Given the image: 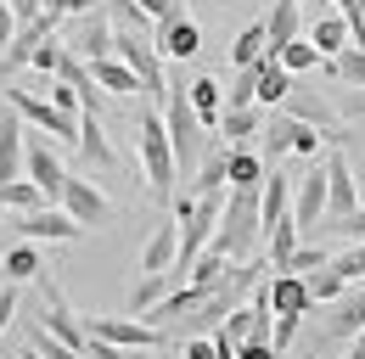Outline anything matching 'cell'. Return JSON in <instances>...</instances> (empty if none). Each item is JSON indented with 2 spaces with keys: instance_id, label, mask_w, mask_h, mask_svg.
<instances>
[{
  "instance_id": "cell-16",
  "label": "cell",
  "mask_w": 365,
  "mask_h": 359,
  "mask_svg": "<svg viewBox=\"0 0 365 359\" xmlns=\"http://www.w3.org/2000/svg\"><path fill=\"white\" fill-rule=\"evenodd\" d=\"M79 157H85L91 169H118V152H113L107 124H101V113H96V107L79 113Z\"/></svg>"
},
{
  "instance_id": "cell-58",
  "label": "cell",
  "mask_w": 365,
  "mask_h": 359,
  "mask_svg": "<svg viewBox=\"0 0 365 359\" xmlns=\"http://www.w3.org/2000/svg\"><path fill=\"white\" fill-rule=\"evenodd\" d=\"M23 359H40V354H34V348H23Z\"/></svg>"
},
{
  "instance_id": "cell-26",
  "label": "cell",
  "mask_w": 365,
  "mask_h": 359,
  "mask_svg": "<svg viewBox=\"0 0 365 359\" xmlns=\"http://www.w3.org/2000/svg\"><path fill=\"white\" fill-rule=\"evenodd\" d=\"M185 90H191V107H197V118L214 130V124H220V113H225V85H220V79H208V73H197Z\"/></svg>"
},
{
  "instance_id": "cell-20",
  "label": "cell",
  "mask_w": 365,
  "mask_h": 359,
  "mask_svg": "<svg viewBox=\"0 0 365 359\" xmlns=\"http://www.w3.org/2000/svg\"><path fill=\"white\" fill-rule=\"evenodd\" d=\"M292 214V175H281V169H264V185H259V224L270 230Z\"/></svg>"
},
{
  "instance_id": "cell-51",
  "label": "cell",
  "mask_w": 365,
  "mask_h": 359,
  "mask_svg": "<svg viewBox=\"0 0 365 359\" xmlns=\"http://www.w3.org/2000/svg\"><path fill=\"white\" fill-rule=\"evenodd\" d=\"M51 11H62V17H85V11H96L101 0H46Z\"/></svg>"
},
{
  "instance_id": "cell-11",
  "label": "cell",
  "mask_w": 365,
  "mask_h": 359,
  "mask_svg": "<svg viewBox=\"0 0 365 359\" xmlns=\"http://www.w3.org/2000/svg\"><path fill=\"white\" fill-rule=\"evenodd\" d=\"M62 208L73 214V219L85 224V230H96V224H107L113 219V202L96 191L91 180H79V175H68V185H62Z\"/></svg>"
},
{
  "instance_id": "cell-42",
  "label": "cell",
  "mask_w": 365,
  "mask_h": 359,
  "mask_svg": "<svg viewBox=\"0 0 365 359\" xmlns=\"http://www.w3.org/2000/svg\"><path fill=\"white\" fill-rule=\"evenodd\" d=\"M331 264L343 269V281H349V286H365V241H349L343 253H331Z\"/></svg>"
},
{
  "instance_id": "cell-25",
  "label": "cell",
  "mask_w": 365,
  "mask_h": 359,
  "mask_svg": "<svg viewBox=\"0 0 365 359\" xmlns=\"http://www.w3.org/2000/svg\"><path fill=\"white\" fill-rule=\"evenodd\" d=\"M292 85H298V79H292V73L275 62L270 51H264V56H259V107H281Z\"/></svg>"
},
{
  "instance_id": "cell-57",
  "label": "cell",
  "mask_w": 365,
  "mask_h": 359,
  "mask_svg": "<svg viewBox=\"0 0 365 359\" xmlns=\"http://www.w3.org/2000/svg\"><path fill=\"white\" fill-rule=\"evenodd\" d=\"M135 359H152V348H135Z\"/></svg>"
},
{
  "instance_id": "cell-49",
  "label": "cell",
  "mask_w": 365,
  "mask_h": 359,
  "mask_svg": "<svg viewBox=\"0 0 365 359\" xmlns=\"http://www.w3.org/2000/svg\"><path fill=\"white\" fill-rule=\"evenodd\" d=\"M220 348H214V337H185L180 343V359H214Z\"/></svg>"
},
{
  "instance_id": "cell-13",
  "label": "cell",
  "mask_w": 365,
  "mask_h": 359,
  "mask_svg": "<svg viewBox=\"0 0 365 359\" xmlns=\"http://www.w3.org/2000/svg\"><path fill=\"white\" fill-rule=\"evenodd\" d=\"M281 113L287 118H298V124H315V130H326L331 140H337V107L320 95V90H287V101H281Z\"/></svg>"
},
{
  "instance_id": "cell-54",
  "label": "cell",
  "mask_w": 365,
  "mask_h": 359,
  "mask_svg": "<svg viewBox=\"0 0 365 359\" xmlns=\"http://www.w3.org/2000/svg\"><path fill=\"white\" fill-rule=\"evenodd\" d=\"M140 6H146V11H152V23H163V17H169V11H180V0H140Z\"/></svg>"
},
{
  "instance_id": "cell-4",
  "label": "cell",
  "mask_w": 365,
  "mask_h": 359,
  "mask_svg": "<svg viewBox=\"0 0 365 359\" xmlns=\"http://www.w3.org/2000/svg\"><path fill=\"white\" fill-rule=\"evenodd\" d=\"M113 56H124V62L140 73V90L158 95V107H163L169 73H163V51H158V40H152V34H130V28H113Z\"/></svg>"
},
{
  "instance_id": "cell-48",
  "label": "cell",
  "mask_w": 365,
  "mask_h": 359,
  "mask_svg": "<svg viewBox=\"0 0 365 359\" xmlns=\"http://www.w3.org/2000/svg\"><path fill=\"white\" fill-rule=\"evenodd\" d=\"M11 320H17V281H6V286H0V337L11 331Z\"/></svg>"
},
{
  "instance_id": "cell-23",
  "label": "cell",
  "mask_w": 365,
  "mask_h": 359,
  "mask_svg": "<svg viewBox=\"0 0 365 359\" xmlns=\"http://www.w3.org/2000/svg\"><path fill=\"white\" fill-rule=\"evenodd\" d=\"M230 264H236V259H225L220 247H202V253H197V264L185 269V286H197V292H214V286L230 275Z\"/></svg>"
},
{
  "instance_id": "cell-19",
  "label": "cell",
  "mask_w": 365,
  "mask_h": 359,
  "mask_svg": "<svg viewBox=\"0 0 365 359\" xmlns=\"http://www.w3.org/2000/svg\"><path fill=\"white\" fill-rule=\"evenodd\" d=\"M292 219H298V230H315V224L326 219V163H320V169H309V175L298 180Z\"/></svg>"
},
{
  "instance_id": "cell-14",
  "label": "cell",
  "mask_w": 365,
  "mask_h": 359,
  "mask_svg": "<svg viewBox=\"0 0 365 359\" xmlns=\"http://www.w3.org/2000/svg\"><path fill=\"white\" fill-rule=\"evenodd\" d=\"M23 175L34 180V185L46 191L51 202H62V185H68V169H62V157L51 152L46 140H29V157H23Z\"/></svg>"
},
{
  "instance_id": "cell-59",
  "label": "cell",
  "mask_w": 365,
  "mask_h": 359,
  "mask_svg": "<svg viewBox=\"0 0 365 359\" xmlns=\"http://www.w3.org/2000/svg\"><path fill=\"white\" fill-rule=\"evenodd\" d=\"M360 202H365V185H360Z\"/></svg>"
},
{
  "instance_id": "cell-43",
  "label": "cell",
  "mask_w": 365,
  "mask_h": 359,
  "mask_svg": "<svg viewBox=\"0 0 365 359\" xmlns=\"http://www.w3.org/2000/svg\"><path fill=\"white\" fill-rule=\"evenodd\" d=\"M62 56H68V45H62V34H51L46 45H34V56H29V68H40V73H51V79H56V68H62Z\"/></svg>"
},
{
  "instance_id": "cell-44",
  "label": "cell",
  "mask_w": 365,
  "mask_h": 359,
  "mask_svg": "<svg viewBox=\"0 0 365 359\" xmlns=\"http://www.w3.org/2000/svg\"><path fill=\"white\" fill-rule=\"evenodd\" d=\"M326 230H331L337 241H365V202L354 214H343V219H326Z\"/></svg>"
},
{
  "instance_id": "cell-12",
  "label": "cell",
  "mask_w": 365,
  "mask_h": 359,
  "mask_svg": "<svg viewBox=\"0 0 365 359\" xmlns=\"http://www.w3.org/2000/svg\"><path fill=\"white\" fill-rule=\"evenodd\" d=\"M23 157H29L23 113H17L11 101H0V185H6V180H23Z\"/></svg>"
},
{
  "instance_id": "cell-5",
  "label": "cell",
  "mask_w": 365,
  "mask_h": 359,
  "mask_svg": "<svg viewBox=\"0 0 365 359\" xmlns=\"http://www.w3.org/2000/svg\"><path fill=\"white\" fill-rule=\"evenodd\" d=\"M62 45H68V56H79V62L113 56V17H107V6H96L85 17H68V23H62Z\"/></svg>"
},
{
  "instance_id": "cell-39",
  "label": "cell",
  "mask_w": 365,
  "mask_h": 359,
  "mask_svg": "<svg viewBox=\"0 0 365 359\" xmlns=\"http://www.w3.org/2000/svg\"><path fill=\"white\" fill-rule=\"evenodd\" d=\"M230 185H264V157L253 146H230Z\"/></svg>"
},
{
  "instance_id": "cell-36",
  "label": "cell",
  "mask_w": 365,
  "mask_h": 359,
  "mask_svg": "<svg viewBox=\"0 0 365 359\" xmlns=\"http://www.w3.org/2000/svg\"><path fill=\"white\" fill-rule=\"evenodd\" d=\"M51 197L34 185V180H6L0 185V208H11V214H29V208H46Z\"/></svg>"
},
{
  "instance_id": "cell-30",
  "label": "cell",
  "mask_w": 365,
  "mask_h": 359,
  "mask_svg": "<svg viewBox=\"0 0 365 359\" xmlns=\"http://www.w3.org/2000/svg\"><path fill=\"white\" fill-rule=\"evenodd\" d=\"M40 275H46V264H40L34 241H17V247L0 259V281H17V286H23V281H40Z\"/></svg>"
},
{
  "instance_id": "cell-18",
  "label": "cell",
  "mask_w": 365,
  "mask_h": 359,
  "mask_svg": "<svg viewBox=\"0 0 365 359\" xmlns=\"http://www.w3.org/2000/svg\"><path fill=\"white\" fill-rule=\"evenodd\" d=\"M360 331H365V286H349L326 314V343H343V337H360Z\"/></svg>"
},
{
  "instance_id": "cell-38",
  "label": "cell",
  "mask_w": 365,
  "mask_h": 359,
  "mask_svg": "<svg viewBox=\"0 0 365 359\" xmlns=\"http://www.w3.org/2000/svg\"><path fill=\"white\" fill-rule=\"evenodd\" d=\"M264 236H270V264H275V269H287V259H292V253H298V241H304L298 219L287 214V219H281V224H270Z\"/></svg>"
},
{
  "instance_id": "cell-32",
  "label": "cell",
  "mask_w": 365,
  "mask_h": 359,
  "mask_svg": "<svg viewBox=\"0 0 365 359\" xmlns=\"http://www.w3.org/2000/svg\"><path fill=\"white\" fill-rule=\"evenodd\" d=\"M264 51H270V28H264V23H247V28L230 40V62H236V68H253Z\"/></svg>"
},
{
  "instance_id": "cell-45",
  "label": "cell",
  "mask_w": 365,
  "mask_h": 359,
  "mask_svg": "<svg viewBox=\"0 0 365 359\" xmlns=\"http://www.w3.org/2000/svg\"><path fill=\"white\" fill-rule=\"evenodd\" d=\"M320 264H331V253H326V247H309V241H298V253L287 259L292 275H309V269H320Z\"/></svg>"
},
{
  "instance_id": "cell-15",
  "label": "cell",
  "mask_w": 365,
  "mask_h": 359,
  "mask_svg": "<svg viewBox=\"0 0 365 359\" xmlns=\"http://www.w3.org/2000/svg\"><path fill=\"white\" fill-rule=\"evenodd\" d=\"M180 259V219H163L152 236H146V253H140V275H169ZM180 275V269H175Z\"/></svg>"
},
{
  "instance_id": "cell-47",
  "label": "cell",
  "mask_w": 365,
  "mask_h": 359,
  "mask_svg": "<svg viewBox=\"0 0 365 359\" xmlns=\"http://www.w3.org/2000/svg\"><path fill=\"white\" fill-rule=\"evenodd\" d=\"M51 101H56L62 113H85V95L68 85V79H56V85H51Z\"/></svg>"
},
{
  "instance_id": "cell-9",
  "label": "cell",
  "mask_w": 365,
  "mask_h": 359,
  "mask_svg": "<svg viewBox=\"0 0 365 359\" xmlns=\"http://www.w3.org/2000/svg\"><path fill=\"white\" fill-rule=\"evenodd\" d=\"M152 40H158V51H163L169 62H191V56L202 51V23L185 17V11H169V17L152 28Z\"/></svg>"
},
{
  "instance_id": "cell-17",
  "label": "cell",
  "mask_w": 365,
  "mask_h": 359,
  "mask_svg": "<svg viewBox=\"0 0 365 359\" xmlns=\"http://www.w3.org/2000/svg\"><path fill=\"white\" fill-rule=\"evenodd\" d=\"M264 292H270V309L275 314H309V286H304V275H292V269H270L264 275Z\"/></svg>"
},
{
  "instance_id": "cell-2",
  "label": "cell",
  "mask_w": 365,
  "mask_h": 359,
  "mask_svg": "<svg viewBox=\"0 0 365 359\" xmlns=\"http://www.w3.org/2000/svg\"><path fill=\"white\" fill-rule=\"evenodd\" d=\"M259 236H264V224H259V185H230L220 230H214L208 247H220L225 259H253V241Z\"/></svg>"
},
{
  "instance_id": "cell-34",
  "label": "cell",
  "mask_w": 365,
  "mask_h": 359,
  "mask_svg": "<svg viewBox=\"0 0 365 359\" xmlns=\"http://www.w3.org/2000/svg\"><path fill=\"white\" fill-rule=\"evenodd\" d=\"M292 130H298V124H292L287 113H281L275 124H264V130H259V157H264V163H281V157L292 152Z\"/></svg>"
},
{
  "instance_id": "cell-3",
  "label": "cell",
  "mask_w": 365,
  "mask_h": 359,
  "mask_svg": "<svg viewBox=\"0 0 365 359\" xmlns=\"http://www.w3.org/2000/svg\"><path fill=\"white\" fill-rule=\"evenodd\" d=\"M163 130H169V146H175L180 175H197V163H202V152H208V124L197 118L185 85H169V95H163Z\"/></svg>"
},
{
  "instance_id": "cell-7",
  "label": "cell",
  "mask_w": 365,
  "mask_h": 359,
  "mask_svg": "<svg viewBox=\"0 0 365 359\" xmlns=\"http://www.w3.org/2000/svg\"><path fill=\"white\" fill-rule=\"evenodd\" d=\"M11 230L23 241H79L85 224L73 219L62 202H46V208H29V214H11Z\"/></svg>"
},
{
  "instance_id": "cell-33",
  "label": "cell",
  "mask_w": 365,
  "mask_h": 359,
  "mask_svg": "<svg viewBox=\"0 0 365 359\" xmlns=\"http://www.w3.org/2000/svg\"><path fill=\"white\" fill-rule=\"evenodd\" d=\"M304 286H309V303H337L343 292H349V281H343V269L337 264H320L304 275Z\"/></svg>"
},
{
  "instance_id": "cell-46",
  "label": "cell",
  "mask_w": 365,
  "mask_h": 359,
  "mask_svg": "<svg viewBox=\"0 0 365 359\" xmlns=\"http://www.w3.org/2000/svg\"><path fill=\"white\" fill-rule=\"evenodd\" d=\"M292 124H298V118H292ZM320 140H326V130H315V124H298V130H292V152H298V157H315Z\"/></svg>"
},
{
  "instance_id": "cell-52",
  "label": "cell",
  "mask_w": 365,
  "mask_h": 359,
  "mask_svg": "<svg viewBox=\"0 0 365 359\" xmlns=\"http://www.w3.org/2000/svg\"><path fill=\"white\" fill-rule=\"evenodd\" d=\"M11 34H17V11H11V0H0V51L11 45Z\"/></svg>"
},
{
  "instance_id": "cell-31",
  "label": "cell",
  "mask_w": 365,
  "mask_h": 359,
  "mask_svg": "<svg viewBox=\"0 0 365 359\" xmlns=\"http://www.w3.org/2000/svg\"><path fill=\"white\" fill-rule=\"evenodd\" d=\"M270 56L287 68V73H292V79H298V73H315V68H326V56L315 51V40H287L281 51H270Z\"/></svg>"
},
{
  "instance_id": "cell-40",
  "label": "cell",
  "mask_w": 365,
  "mask_h": 359,
  "mask_svg": "<svg viewBox=\"0 0 365 359\" xmlns=\"http://www.w3.org/2000/svg\"><path fill=\"white\" fill-rule=\"evenodd\" d=\"M29 348H34V354H40V359H91V354H79V348H68L62 337H51L46 326H40V320L29 326Z\"/></svg>"
},
{
  "instance_id": "cell-53",
  "label": "cell",
  "mask_w": 365,
  "mask_h": 359,
  "mask_svg": "<svg viewBox=\"0 0 365 359\" xmlns=\"http://www.w3.org/2000/svg\"><path fill=\"white\" fill-rule=\"evenodd\" d=\"M11 11H17V23H29V17L46 11V0H11Z\"/></svg>"
},
{
  "instance_id": "cell-37",
  "label": "cell",
  "mask_w": 365,
  "mask_h": 359,
  "mask_svg": "<svg viewBox=\"0 0 365 359\" xmlns=\"http://www.w3.org/2000/svg\"><path fill=\"white\" fill-rule=\"evenodd\" d=\"M264 28H270V51H281L287 40H298V0H275Z\"/></svg>"
},
{
  "instance_id": "cell-55",
  "label": "cell",
  "mask_w": 365,
  "mask_h": 359,
  "mask_svg": "<svg viewBox=\"0 0 365 359\" xmlns=\"http://www.w3.org/2000/svg\"><path fill=\"white\" fill-rule=\"evenodd\" d=\"M349 118H354V124H365V95H354V101H349Z\"/></svg>"
},
{
  "instance_id": "cell-28",
  "label": "cell",
  "mask_w": 365,
  "mask_h": 359,
  "mask_svg": "<svg viewBox=\"0 0 365 359\" xmlns=\"http://www.w3.org/2000/svg\"><path fill=\"white\" fill-rule=\"evenodd\" d=\"M326 79L331 85H349V90H365V45H349V51L326 56Z\"/></svg>"
},
{
  "instance_id": "cell-10",
  "label": "cell",
  "mask_w": 365,
  "mask_h": 359,
  "mask_svg": "<svg viewBox=\"0 0 365 359\" xmlns=\"http://www.w3.org/2000/svg\"><path fill=\"white\" fill-rule=\"evenodd\" d=\"M354 208H360V180H354V169H349L343 152H331V157H326V219H343V214H354Z\"/></svg>"
},
{
  "instance_id": "cell-56",
  "label": "cell",
  "mask_w": 365,
  "mask_h": 359,
  "mask_svg": "<svg viewBox=\"0 0 365 359\" xmlns=\"http://www.w3.org/2000/svg\"><path fill=\"white\" fill-rule=\"evenodd\" d=\"M349 6H354V0H331V11H349Z\"/></svg>"
},
{
  "instance_id": "cell-29",
  "label": "cell",
  "mask_w": 365,
  "mask_h": 359,
  "mask_svg": "<svg viewBox=\"0 0 365 359\" xmlns=\"http://www.w3.org/2000/svg\"><path fill=\"white\" fill-rule=\"evenodd\" d=\"M225 185H230V146H208L202 163H197L191 191H225Z\"/></svg>"
},
{
  "instance_id": "cell-50",
  "label": "cell",
  "mask_w": 365,
  "mask_h": 359,
  "mask_svg": "<svg viewBox=\"0 0 365 359\" xmlns=\"http://www.w3.org/2000/svg\"><path fill=\"white\" fill-rule=\"evenodd\" d=\"M236 359H281V354H275V348L264 343V337H247V343L236 348Z\"/></svg>"
},
{
  "instance_id": "cell-1",
  "label": "cell",
  "mask_w": 365,
  "mask_h": 359,
  "mask_svg": "<svg viewBox=\"0 0 365 359\" xmlns=\"http://www.w3.org/2000/svg\"><path fill=\"white\" fill-rule=\"evenodd\" d=\"M135 152H140V180L158 202H175V180H180V163H175V146H169V130H163V113L146 107L135 124Z\"/></svg>"
},
{
  "instance_id": "cell-41",
  "label": "cell",
  "mask_w": 365,
  "mask_h": 359,
  "mask_svg": "<svg viewBox=\"0 0 365 359\" xmlns=\"http://www.w3.org/2000/svg\"><path fill=\"white\" fill-rule=\"evenodd\" d=\"M225 107H259V62L253 68H236V79L225 90Z\"/></svg>"
},
{
  "instance_id": "cell-21",
  "label": "cell",
  "mask_w": 365,
  "mask_h": 359,
  "mask_svg": "<svg viewBox=\"0 0 365 359\" xmlns=\"http://www.w3.org/2000/svg\"><path fill=\"white\" fill-rule=\"evenodd\" d=\"M259 130H264L259 107H225V113H220V124H214V135H220L225 146H253Z\"/></svg>"
},
{
  "instance_id": "cell-35",
  "label": "cell",
  "mask_w": 365,
  "mask_h": 359,
  "mask_svg": "<svg viewBox=\"0 0 365 359\" xmlns=\"http://www.w3.org/2000/svg\"><path fill=\"white\" fill-rule=\"evenodd\" d=\"M107 6V17H113V28H130V34H152L158 23H152V11L140 6V0H101Z\"/></svg>"
},
{
  "instance_id": "cell-27",
  "label": "cell",
  "mask_w": 365,
  "mask_h": 359,
  "mask_svg": "<svg viewBox=\"0 0 365 359\" xmlns=\"http://www.w3.org/2000/svg\"><path fill=\"white\" fill-rule=\"evenodd\" d=\"M169 292H175V269H169V275H140L135 286H130V314L146 320V309H158Z\"/></svg>"
},
{
  "instance_id": "cell-6",
  "label": "cell",
  "mask_w": 365,
  "mask_h": 359,
  "mask_svg": "<svg viewBox=\"0 0 365 359\" xmlns=\"http://www.w3.org/2000/svg\"><path fill=\"white\" fill-rule=\"evenodd\" d=\"M6 101L23 113V124H34L40 135H56V140L79 146V113H62L56 101H46V95H29V90H6Z\"/></svg>"
},
{
  "instance_id": "cell-24",
  "label": "cell",
  "mask_w": 365,
  "mask_h": 359,
  "mask_svg": "<svg viewBox=\"0 0 365 359\" xmlns=\"http://www.w3.org/2000/svg\"><path fill=\"white\" fill-rule=\"evenodd\" d=\"M309 40H315L320 56H337V51H349V45H354V28H349V17H343V11H326L315 28H309Z\"/></svg>"
},
{
  "instance_id": "cell-8",
  "label": "cell",
  "mask_w": 365,
  "mask_h": 359,
  "mask_svg": "<svg viewBox=\"0 0 365 359\" xmlns=\"http://www.w3.org/2000/svg\"><path fill=\"white\" fill-rule=\"evenodd\" d=\"M79 320L101 343H118V348H163V331L135 320V314H79Z\"/></svg>"
},
{
  "instance_id": "cell-22",
  "label": "cell",
  "mask_w": 365,
  "mask_h": 359,
  "mask_svg": "<svg viewBox=\"0 0 365 359\" xmlns=\"http://www.w3.org/2000/svg\"><path fill=\"white\" fill-rule=\"evenodd\" d=\"M91 73H96V85L113 90V95H146V90H140V73L124 62V56H96Z\"/></svg>"
}]
</instances>
